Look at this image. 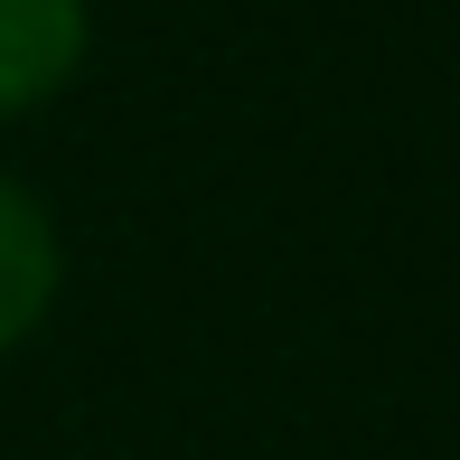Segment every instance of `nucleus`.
Masks as SVG:
<instances>
[{"mask_svg":"<svg viewBox=\"0 0 460 460\" xmlns=\"http://www.w3.org/2000/svg\"><path fill=\"white\" fill-rule=\"evenodd\" d=\"M57 301V226L19 179H0V358L48 320Z\"/></svg>","mask_w":460,"mask_h":460,"instance_id":"obj_2","label":"nucleus"},{"mask_svg":"<svg viewBox=\"0 0 460 460\" xmlns=\"http://www.w3.org/2000/svg\"><path fill=\"white\" fill-rule=\"evenodd\" d=\"M85 57V0H0V113L57 94Z\"/></svg>","mask_w":460,"mask_h":460,"instance_id":"obj_1","label":"nucleus"}]
</instances>
